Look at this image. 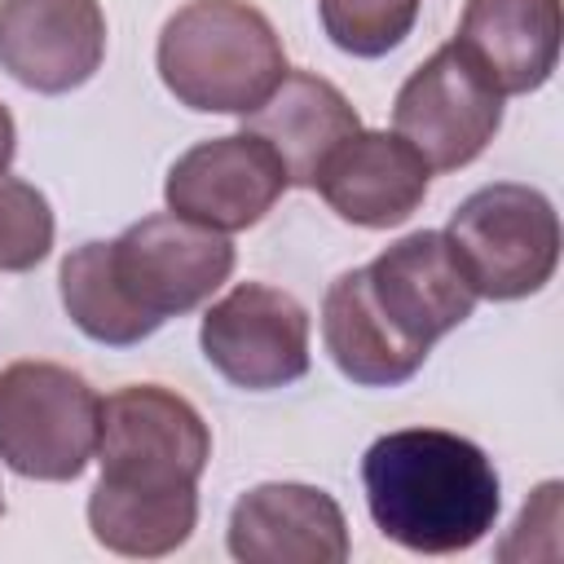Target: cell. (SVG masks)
<instances>
[{
    "instance_id": "cell-1",
    "label": "cell",
    "mask_w": 564,
    "mask_h": 564,
    "mask_svg": "<svg viewBox=\"0 0 564 564\" xmlns=\"http://www.w3.org/2000/svg\"><path fill=\"white\" fill-rule=\"evenodd\" d=\"M212 458L203 414L159 388L132 383L101 401L88 529L115 555L154 560L189 542L198 524V476Z\"/></svg>"
},
{
    "instance_id": "cell-2",
    "label": "cell",
    "mask_w": 564,
    "mask_h": 564,
    "mask_svg": "<svg viewBox=\"0 0 564 564\" xmlns=\"http://www.w3.org/2000/svg\"><path fill=\"white\" fill-rule=\"evenodd\" d=\"M361 485L379 533L419 555L476 546L502 507L489 454L441 427L379 436L361 458Z\"/></svg>"
},
{
    "instance_id": "cell-3",
    "label": "cell",
    "mask_w": 564,
    "mask_h": 564,
    "mask_svg": "<svg viewBox=\"0 0 564 564\" xmlns=\"http://www.w3.org/2000/svg\"><path fill=\"white\" fill-rule=\"evenodd\" d=\"M167 93L203 115H251L286 75L273 22L247 0H189L159 35Z\"/></svg>"
},
{
    "instance_id": "cell-4",
    "label": "cell",
    "mask_w": 564,
    "mask_h": 564,
    "mask_svg": "<svg viewBox=\"0 0 564 564\" xmlns=\"http://www.w3.org/2000/svg\"><path fill=\"white\" fill-rule=\"evenodd\" d=\"M101 397L57 361L0 370V458L26 480H75L97 454Z\"/></svg>"
},
{
    "instance_id": "cell-5",
    "label": "cell",
    "mask_w": 564,
    "mask_h": 564,
    "mask_svg": "<svg viewBox=\"0 0 564 564\" xmlns=\"http://www.w3.org/2000/svg\"><path fill=\"white\" fill-rule=\"evenodd\" d=\"M445 238L476 295L520 300L551 282L560 260V220L542 189L498 181L458 203Z\"/></svg>"
},
{
    "instance_id": "cell-6",
    "label": "cell",
    "mask_w": 564,
    "mask_h": 564,
    "mask_svg": "<svg viewBox=\"0 0 564 564\" xmlns=\"http://www.w3.org/2000/svg\"><path fill=\"white\" fill-rule=\"evenodd\" d=\"M106 260L132 313L150 330H159L167 317L198 308L229 282L234 242L220 229H207L176 212H159L106 242Z\"/></svg>"
},
{
    "instance_id": "cell-7",
    "label": "cell",
    "mask_w": 564,
    "mask_h": 564,
    "mask_svg": "<svg viewBox=\"0 0 564 564\" xmlns=\"http://www.w3.org/2000/svg\"><path fill=\"white\" fill-rule=\"evenodd\" d=\"M392 123L427 167L454 172L494 141L502 123V93L458 44H445L401 84Z\"/></svg>"
},
{
    "instance_id": "cell-8",
    "label": "cell",
    "mask_w": 564,
    "mask_h": 564,
    "mask_svg": "<svg viewBox=\"0 0 564 564\" xmlns=\"http://www.w3.org/2000/svg\"><path fill=\"white\" fill-rule=\"evenodd\" d=\"M203 357L238 388L269 392L308 370V313L295 295L238 282L203 317Z\"/></svg>"
},
{
    "instance_id": "cell-9",
    "label": "cell",
    "mask_w": 564,
    "mask_h": 564,
    "mask_svg": "<svg viewBox=\"0 0 564 564\" xmlns=\"http://www.w3.org/2000/svg\"><path fill=\"white\" fill-rule=\"evenodd\" d=\"M282 189H286V172L273 159V150L251 132H229L185 150L167 172L163 198L176 216L234 234L264 220V212L282 198Z\"/></svg>"
},
{
    "instance_id": "cell-10",
    "label": "cell",
    "mask_w": 564,
    "mask_h": 564,
    "mask_svg": "<svg viewBox=\"0 0 564 564\" xmlns=\"http://www.w3.org/2000/svg\"><path fill=\"white\" fill-rule=\"evenodd\" d=\"M366 282L383 317L419 348H432L476 308V286L458 264L449 238L436 229L405 234L401 242L379 251L366 264Z\"/></svg>"
},
{
    "instance_id": "cell-11",
    "label": "cell",
    "mask_w": 564,
    "mask_h": 564,
    "mask_svg": "<svg viewBox=\"0 0 564 564\" xmlns=\"http://www.w3.org/2000/svg\"><path fill=\"white\" fill-rule=\"evenodd\" d=\"M106 57L97 0H0V66L35 93H70Z\"/></svg>"
},
{
    "instance_id": "cell-12",
    "label": "cell",
    "mask_w": 564,
    "mask_h": 564,
    "mask_svg": "<svg viewBox=\"0 0 564 564\" xmlns=\"http://www.w3.org/2000/svg\"><path fill=\"white\" fill-rule=\"evenodd\" d=\"M229 555L242 564H344L348 524L326 489L256 485L229 511Z\"/></svg>"
},
{
    "instance_id": "cell-13",
    "label": "cell",
    "mask_w": 564,
    "mask_h": 564,
    "mask_svg": "<svg viewBox=\"0 0 564 564\" xmlns=\"http://www.w3.org/2000/svg\"><path fill=\"white\" fill-rule=\"evenodd\" d=\"M432 167L397 132H352L322 167L317 185L335 216L361 229H388L419 212Z\"/></svg>"
},
{
    "instance_id": "cell-14",
    "label": "cell",
    "mask_w": 564,
    "mask_h": 564,
    "mask_svg": "<svg viewBox=\"0 0 564 564\" xmlns=\"http://www.w3.org/2000/svg\"><path fill=\"white\" fill-rule=\"evenodd\" d=\"M242 119H247L242 132H251L273 150V159L286 172V185H304V189H313L326 159L352 132H361L352 101L313 70H286L282 84Z\"/></svg>"
},
{
    "instance_id": "cell-15",
    "label": "cell",
    "mask_w": 564,
    "mask_h": 564,
    "mask_svg": "<svg viewBox=\"0 0 564 564\" xmlns=\"http://www.w3.org/2000/svg\"><path fill=\"white\" fill-rule=\"evenodd\" d=\"M454 44L502 97L533 93L560 57V0H467Z\"/></svg>"
},
{
    "instance_id": "cell-16",
    "label": "cell",
    "mask_w": 564,
    "mask_h": 564,
    "mask_svg": "<svg viewBox=\"0 0 564 564\" xmlns=\"http://www.w3.org/2000/svg\"><path fill=\"white\" fill-rule=\"evenodd\" d=\"M322 339H326L330 361L361 388L405 383L427 361V348L405 339L383 317V308L370 295L366 269H348L330 282L326 304H322Z\"/></svg>"
},
{
    "instance_id": "cell-17",
    "label": "cell",
    "mask_w": 564,
    "mask_h": 564,
    "mask_svg": "<svg viewBox=\"0 0 564 564\" xmlns=\"http://www.w3.org/2000/svg\"><path fill=\"white\" fill-rule=\"evenodd\" d=\"M62 304L70 313V322L97 339V344H141L145 335H154L132 304L123 300V291L110 278V260H106V242H84L62 260Z\"/></svg>"
},
{
    "instance_id": "cell-18",
    "label": "cell",
    "mask_w": 564,
    "mask_h": 564,
    "mask_svg": "<svg viewBox=\"0 0 564 564\" xmlns=\"http://www.w3.org/2000/svg\"><path fill=\"white\" fill-rule=\"evenodd\" d=\"M317 9L330 44L352 57L392 53L419 18V0H317Z\"/></svg>"
},
{
    "instance_id": "cell-19",
    "label": "cell",
    "mask_w": 564,
    "mask_h": 564,
    "mask_svg": "<svg viewBox=\"0 0 564 564\" xmlns=\"http://www.w3.org/2000/svg\"><path fill=\"white\" fill-rule=\"evenodd\" d=\"M48 247H53L48 198L18 176H0V269L26 273L48 256Z\"/></svg>"
},
{
    "instance_id": "cell-20",
    "label": "cell",
    "mask_w": 564,
    "mask_h": 564,
    "mask_svg": "<svg viewBox=\"0 0 564 564\" xmlns=\"http://www.w3.org/2000/svg\"><path fill=\"white\" fill-rule=\"evenodd\" d=\"M13 119H9V110L0 106V176H4V167L13 163Z\"/></svg>"
},
{
    "instance_id": "cell-21",
    "label": "cell",
    "mask_w": 564,
    "mask_h": 564,
    "mask_svg": "<svg viewBox=\"0 0 564 564\" xmlns=\"http://www.w3.org/2000/svg\"><path fill=\"white\" fill-rule=\"evenodd\" d=\"M0 516H4V494H0Z\"/></svg>"
}]
</instances>
